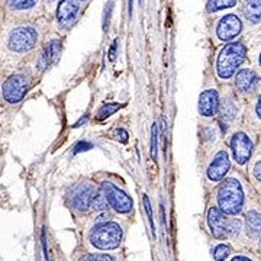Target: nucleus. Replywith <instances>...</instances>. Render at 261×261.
Instances as JSON below:
<instances>
[{"label": "nucleus", "mask_w": 261, "mask_h": 261, "mask_svg": "<svg viewBox=\"0 0 261 261\" xmlns=\"http://www.w3.org/2000/svg\"><path fill=\"white\" fill-rule=\"evenodd\" d=\"M245 56H247V48L243 42L226 44L221 49L218 56V61H216V73L219 75V79L222 80L231 79L238 70V67L244 63Z\"/></svg>", "instance_id": "f257e3e1"}, {"label": "nucleus", "mask_w": 261, "mask_h": 261, "mask_svg": "<svg viewBox=\"0 0 261 261\" xmlns=\"http://www.w3.org/2000/svg\"><path fill=\"white\" fill-rule=\"evenodd\" d=\"M218 205L226 215H237L244 205L243 187L238 180L226 178L218 189Z\"/></svg>", "instance_id": "f03ea898"}, {"label": "nucleus", "mask_w": 261, "mask_h": 261, "mask_svg": "<svg viewBox=\"0 0 261 261\" xmlns=\"http://www.w3.org/2000/svg\"><path fill=\"white\" fill-rule=\"evenodd\" d=\"M38 42V31L31 25H15L6 32L5 44L10 53L23 54L35 48Z\"/></svg>", "instance_id": "7ed1b4c3"}, {"label": "nucleus", "mask_w": 261, "mask_h": 261, "mask_svg": "<svg viewBox=\"0 0 261 261\" xmlns=\"http://www.w3.org/2000/svg\"><path fill=\"white\" fill-rule=\"evenodd\" d=\"M122 228L115 222H103L94 226L90 232V243L99 250H113L122 241Z\"/></svg>", "instance_id": "20e7f679"}, {"label": "nucleus", "mask_w": 261, "mask_h": 261, "mask_svg": "<svg viewBox=\"0 0 261 261\" xmlns=\"http://www.w3.org/2000/svg\"><path fill=\"white\" fill-rule=\"evenodd\" d=\"M28 77L25 74L16 73V74L9 75L5 80V83L2 84L3 100L10 103V105H16V103H19L25 97V94L28 92Z\"/></svg>", "instance_id": "39448f33"}, {"label": "nucleus", "mask_w": 261, "mask_h": 261, "mask_svg": "<svg viewBox=\"0 0 261 261\" xmlns=\"http://www.w3.org/2000/svg\"><path fill=\"white\" fill-rule=\"evenodd\" d=\"M102 193L108 200V205H111L119 214H128L132 211V199L119 187L112 185L111 181H103Z\"/></svg>", "instance_id": "423d86ee"}, {"label": "nucleus", "mask_w": 261, "mask_h": 261, "mask_svg": "<svg viewBox=\"0 0 261 261\" xmlns=\"http://www.w3.org/2000/svg\"><path fill=\"white\" fill-rule=\"evenodd\" d=\"M80 15L79 0H60L57 6V22L61 29L71 28Z\"/></svg>", "instance_id": "0eeeda50"}, {"label": "nucleus", "mask_w": 261, "mask_h": 261, "mask_svg": "<svg viewBox=\"0 0 261 261\" xmlns=\"http://www.w3.org/2000/svg\"><path fill=\"white\" fill-rule=\"evenodd\" d=\"M94 187L92 185H79L71 189V192L68 193V203L71 205V207H74L77 211H87L89 206L92 205V199L94 196Z\"/></svg>", "instance_id": "6e6552de"}, {"label": "nucleus", "mask_w": 261, "mask_h": 261, "mask_svg": "<svg viewBox=\"0 0 261 261\" xmlns=\"http://www.w3.org/2000/svg\"><path fill=\"white\" fill-rule=\"evenodd\" d=\"M243 31V22L233 13H228L219 19L216 27V35L221 41H231Z\"/></svg>", "instance_id": "1a4fd4ad"}, {"label": "nucleus", "mask_w": 261, "mask_h": 261, "mask_svg": "<svg viewBox=\"0 0 261 261\" xmlns=\"http://www.w3.org/2000/svg\"><path fill=\"white\" fill-rule=\"evenodd\" d=\"M231 149H232V155L235 161L238 164H245L252 152V142L250 137L244 132H237L233 134L232 140H231Z\"/></svg>", "instance_id": "9d476101"}, {"label": "nucleus", "mask_w": 261, "mask_h": 261, "mask_svg": "<svg viewBox=\"0 0 261 261\" xmlns=\"http://www.w3.org/2000/svg\"><path fill=\"white\" fill-rule=\"evenodd\" d=\"M231 163H229V157L225 151H219L215 155L214 163L207 168V177L212 181H219L225 177V174L229 171Z\"/></svg>", "instance_id": "9b49d317"}, {"label": "nucleus", "mask_w": 261, "mask_h": 261, "mask_svg": "<svg viewBox=\"0 0 261 261\" xmlns=\"http://www.w3.org/2000/svg\"><path fill=\"white\" fill-rule=\"evenodd\" d=\"M207 224L211 228V232L214 233L216 238H225L226 233V225H228V219L225 218L224 212L219 207H211L207 212Z\"/></svg>", "instance_id": "f8f14e48"}, {"label": "nucleus", "mask_w": 261, "mask_h": 261, "mask_svg": "<svg viewBox=\"0 0 261 261\" xmlns=\"http://www.w3.org/2000/svg\"><path fill=\"white\" fill-rule=\"evenodd\" d=\"M60 54H61V42L58 39L49 41L41 53V57L38 60V67L41 70H47L58 60Z\"/></svg>", "instance_id": "ddd939ff"}, {"label": "nucleus", "mask_w": 261, "mask_h": 261, "mask_svg": "<svg viewBox=\"0 0 261 261\" xmlns=\"http://www.w3.org/2000/svg\"><path fill=\"white\" fill-rule=\"evenodd\" d=\"M219 105V96L214 89L205 90L199 96V112L202 116H214L218 111Z\"/></svg>", "instance_id": "4468645a"}, {"label": "nucleus", "mask_w": 261, "mask_h": 261, "mask_svg": "<svg viewBox=\"0 0 261 261\" xmlns=\"http://www.w3.org/2000/svg\"><path fill=\"white\" fill-rule=\"evenodd\" d=\"M2 3H3V9L8 10L12 15H16V13H27L37 9L39 0H2Z\"/></svg>", "instance_id": "2eb2a0df"}, {"label": "nucleus", "mask_w": 261, "mask_h": 261, "mask_svg": "<svg viewBox=\"0 0 261 261\" xmlns=\"http://www.w3.org/2000/svg\"><path fill=\"white\" fill-rule=\"evenodd\" d=\"M257 82H258V77L252 70H241L235 77V84L238 90H241L244 93L252 92L257 86Z\"/></svg>", "instance_id": "dca6fc26"}, {"label": "nucleus", "mask_w": 261, "mask_h": 261, "mask_svg": "<svg viewBox=\"0 0 261 261\" xmlns=\"http://www.w3.org/2000/svg\"><path fill=\"white\" fill-rule=\"evenodd\" d=\"M261 0H244L243 13L250 23H260Z\"/></svg>", "instance_id": "f3484780"}, {"label": "nucleus", "mask_w": 261, "mask_h": 261, "mask_svg": "<svg viewBox=\"0 0 261 261\" xmlns=\"http://www.w3.org/2000/svg\"><path fill=\"white\" fill-rule=\"evenodd\" d=\"M218 111L224 121H232L238 113V108L232 99H226L221 105H218Z\"/></svg>", "instance_id": "a211bd4d"}, {"label": "nucleus", "mask_w": 261, "mask_h": 261, "mask_svg": "<svg viewBox=\"0 0 261 261\" xmlns=\"http://www.w3.org/2000/svg\"><path fill=\"white\" fill-rule=\"evenodd\" d=\"M245 225H247V232L250 233L252 238L260 237V214L258 212H255V211L248 212Z\"/></svg>", "instance_id": "6ab92c4d"}, {"label": "nucleus", "mask_w": 261, "mask_h": 261, "mask_svg": "<svg viewBox=\"0 0 261 261\" xmlns=\"http://www.w3.org/2000/svg\"><path fill=\"white\" fill-rule=\"evenodd\" d=\"M238 0H207L206 3V10L207 12H219L224 9H231L237 6Z\"/></svg>", "instance_id": "aec40b11"}, {"label": "nucleus", "mask_w": 261, "mask_h": 261, "mask_svg": "<svg viewBox=\"0 0 261 261\" xmlns=\"http://www.w3.org/2000/svg\"><path fill=\"white\" fill-rule=\"evenodd\" d=\"M119 108H121L119 103H105L102 108L99 109V112H97V119H100V121L106 119L108 116H111V115L116 112Z\"/></svg>", "instance_id": "412c9836"}, {"label": "nucleus", "mask_w": 261, "mask_h": 261, "mask_svg": "<svg viewBox=\"0 0 261 261\" xmlns=\"http://www.w3.org/2000/svg\"><path fill=\"white\" fill-rule=\"evenodd\" d=\"M151 157H152V160L157 159V140H159V128H157V125L154 123L152 125V129H151Z\"/></svg>", "instance_id": "4be33fe9"}, {"label": "nucleus", "mask_w": 261, "mask_h": 261, "mask_svg": "<svg viewBox=\"0 0 261 261\" xmlns=\"http://www.w3.org/2000/svg\"><path fill=\"white\" fill-rule=\"evenodd\" d=\"M229 252H231V248L228 247V245H225V244H221V245H218L216 248H215L214 252V257L216 261H225V258L229 255Z\"/></svg>", "instance_id": "5701e85b"}, {"label": "nucleus", "mask_w": 261, "mask_h": 261, "mask_svg": "<svg viewBox=\"0 0 261 261\" xmlns=\"http://www.w3.org/2000/svg\"><path fill=\"white\" fill-rule=\"evenodd\" d=\"M96 211H103V209H106L108 207V200H106V197L103 193H94L93 199H92V205Z\"/></svg>", "instance_id": "b1692460"}, {"label": "nucleus", "mask_w": 261, "mask_h": 261, "mask_svg": "<svg viewBox=\"0 0 261 261\" xmlns=\"http://www.w3.org/2000/svg\"><path fill=\"white\" fill-rule=\"evenodd\" d=\"M80 261H113V258L108 254H89Z\"/></svg>", "instance_id": "393cba45"}, {"label": "nucleus", "mask_w": 261, "mask_h": 261, "mask_svg": "<svg viewBox=\"0 0 261 261\" xmlns=\"http://www.w3.org/2000/svg\"><path fill=\"white\" fill-rule=\"evenodd\" d=\"M241 229V222L238 219H232V221H228V225H226V233L229 235H237Z\"/></svg>", "instance_id": "a878e982"}, {"label": "nucleus", "mask_w": 261, "mask_h": 261, "mask_svg": "<svg viewBox=\"0 0 261 261\" xmlns=\"http://www.w3.org/2000/svg\"><path fill=\"white\" fill-rule=\"evenodd\" d=\"M144 205H145V211H147V215H148V221H149V225H151V231H152V235L155 237V229H154V218H152V212H151V203H149V199L147 195H144Z\"/></svg>", "instance_id": "bb28decb"}, {"label": "nucleus", "mask_w": 261, "mask_h": 261, "mask_svg": "<svg viewBox=\"0 0 261 261\" xmlns=\"http://www.w3.org/2000/svg\"><path fill=\"white\" fill-rule=\"evenodd\" d=\"M112 6L113 3L112 2H109V3L106 5V8H105V13H103V29H105V31H106L108 25H109V19H111V13H112Z\"/></svg>", "instance_id": "cd10ccee"}, {"label": "nucleus", "mask_w": 261, "mask_h": 261, "mask_svg": "<svg viewBox=\"0 0 261 261\" xmlns=\"http://www.w3.org/2000/svg\"><path fill=\"white\" fill-rule=\"evenodd\" d=\"M92 148V144H89V142H79L77 145L73 149V152L77 154V152H82V151H87V149Z\"/></svg>", "instance_id": "c85d7f7f"}, {"label": "nucleus", "mask_w": 261, "mask_h": 261, "mask_svg": "<svg viewBox=\"0 0 261 261\" xmlns=\"http://www.w3.org/2000/svg\"><path fill=\"white\" fill-rule=\"evenodd\" d=\"M116 135H118V140L123 141V142L128 140V134H126V130H123V129L116 130Z\"/></svg>", "instance_id": "c756f323"}, {"label": "nucleus", "mask_w": 261, "mask_h": 261, "mask_svg": "<svg viewBox=\"0 0 261 261\" xmlns=\"http://www.w3.org/2000/svg\"><path fill=\"white\" fill-rule=\"evenodd\" d=\"M116 47H118V39L113 41V45L112 48H111V54H109V56H111V60H112V61L116 58Z\"/></svg>", "instance_id": "7c9ffc66"}, {"label": "nucleus", "mask_w": 261, "mask_h": 261, "mask_svg": "<svg viewBox=\"0 0 261 261\" xmlns=\"http://www.w3.org/2000/svg\"><path fill=\"white\" fill-rule=\"evenodd\" d=\"M260 168H261V164H260V161L255 164V168H254V176H255V178L260 181Z\"/></svg>", "instance_id": "2f4dec72"}, {"label": "nucleus", "mask_w": 261, "mask_h": 261, "mask_svg": "<svg viewBox=\"0 0 261 261\" xmlns=\"http://www.w3.org/2000/svg\"><path fill=\"white\" fill-rule=\"evenodd\" d=\"M260 111H261V102H260V97H258L257 105H255V113H257V116H258V118H260Z\"/></svg>", "instance_id": "473e14b6"}, {"label": "nucleus", "mask_w": 261, "mask_h": 261, "mask_svg": "<svg viewBox=\"0 0 261 261\" xmlns=\"http://www.w3.org/2000/svg\"><path fill=\"white\" fill-rule=\"evenodd\" d=\"M231 261H251L250 258H247V257H243V255H238V257H235V258H232Z\"/></svg>", "instance_id": "72a5a7b5"}, {"label": "nucleus", "mask_w": 261, "mask_h": 261, "mask_svg": "<svg viewBox=\"0 0 261 261\" xmlns=\"http://www.w3.org/2000/svg\"><path fill=\"white\" fill-rule=\"evenodd\" d=\"M3 15H5V9H3V3H2V0H0V23H2V20H3Z\"/></svg>", "instance_id": "f704fd0d"}, {"label": "nucleus", "mask_w": 261, "mask_h": 261, "mask_svg": "<svg viewBox=\"0 0 261 261\" xmlns=\"http://www.w3.org/2000/svg\"><path fill=\"white\" fill-rule=\"evenodd\" d=\"M128 5H129V15H132V5H134V0H128Z\"/></svg>", "instance_id": "c9c22d12"}, {"label": "nucleus", "mask_w": 261, "mask_h": 261, "mask_svg": "<svg viewBox=\"0 0 261 261\" xmlns=\"http://www.w3.org/2000/svg\"><path fill=\"white\" fill-rule=\"evenodd\" d=\"M79 2H86V0H79Z\"/></svg>", "instance_id": "e433bc0d"}, {"label": "nucleus", "mask_w": 261, "mask_h": 261, "mask_svg": "<svg viewBox=\"0 0 261 261\" xmlns=\"http://www.w3.org/2000/svg\"><path fill=\"white\" fill-rule=\"evenodd\" d=\"M48 2H54V0H48Z\"/></svg>", "instance_id": "4c0bfd02"}, {"label": "nucleus", "mask_w": 261, "mask_h": 261, "mask_svg": "<svg viewBox=\"0 0 261 261\" xmlns=\"http://www.w3.org/2000/svg\"><path fill=\"white\" fill-rule=\"evenodd\" d=\"M141 2H142V0H141Z\"/></svg>", "instance_id": "58836bf2"}]
</instances>
